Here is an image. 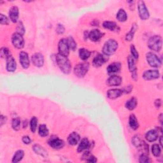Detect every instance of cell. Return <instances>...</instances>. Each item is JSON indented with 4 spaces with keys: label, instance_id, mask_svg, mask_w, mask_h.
<instances>
[{
    "label": "cell",
    "instance_id": "29",
    "mask_svg": "<svg viewBox=\"0 0 163 163\" xmlns=\"http://www.w3.org/2000/svg\"><path fill=\"white\" fill-rule=\"evenodd\" d=\"M128 15L124 9H120L117 13V19L120 22H125L127 20Z\"/></svg>",
    "mask_w": 163,
    "mask_h": 163
},
{
    "label": "cell",
    "instance_id": "23",
    "mask_svg": "<svg viewBox=\"0 0 163 163\" xmlns=\"http://www.w3.org/2000/svg\"><path fill=\"white\" fill-rule=\"evenodd\" d=\"M105 62V59L102 54H98L93 59V65L96 67H100Z\"/></svg>",
    "mask_w": 163,
    "mask_h": 163
},
{
    "label": "cell",
    "instance_id": "22",
    "mask_svg": "<svg viewBox=\"0 0 163 163\" xmlns=\"http://www.w3.org/2000/svg\"><path fill=\"white\" fill-rule=\"evenodd\" d=\"M33 149L34 152L35 153H37V154L44 157H47L48 153L47 151L42 146L39 145H35L33 147Z\"/></svg>",
    "mask_w": 163,
    "mask_h": 163
},
{
    "label": "cell",
    "instance_id": "4",
    "mask_svg": "<svg viewBox=\"0 0 163 163\" xmlns=\"http://www.w3.org/2000/svg\"><path fill=\"white\" fill-rule=\"evenodd\" d=\"M89 68V64L88 62L80 63L76 65L74 68V73L78 77H84L87 73Z\"/></svg>",
    "mask_w": 163,
    "mask_h": 163
},
{
    "label": "cell",
    "instance_id": "34",
    "mask_svg": "<svg viewBox=\"0 0 163 163\" xmlns=\"http://www.w3.org/2000/svg\"><path fill=\"white\" fill-rule=\"evenodd\" d=\"M38 124V119L37 117H33L30 120V129L33 133H35L37 130Z\"/></svg>",
    "mask_w": 163,
    "mask_h": 163
},
{
    "label": "cell",
    "instance_id": "46",
    "mask_svg": "<svg viewBox=\"0 0 163 163\" xmlns=\"http://www.w3.org/2000/svg\"><path fill=\"white\" fill-rule=\"evenodd\" d=\"M87 162H97V159L95 157L93 156H90V157H88V159L87 160Z\"/></svg>",
    "mask_w": 163,
    "mask_h": 163
},
{
    "label": "cell",
    "instance_id": "28",
    "mask_svg": "<svg viewBox=\"0 0 163 163\" xmlns=\"http://www.w3.org/2000/svg\"><path fill=\"white\" fill-rule=\"evenodd\" d=\"M38 133L40 137H46L49 134V131L48 128H47L46 125L42 124L39 127L38 129Z\"/></svg>",
    "mask_w": 163,
    "mask_h": 163
},
{
    "label": "cell",
    "instance_id": "32",
    "mask_svg": "<svg viewBox=\"0 0 163 163\" xmlns=\"http://www.w3.org/2000/svg\"><path fill=\"white\" fill-rule=\"evenodd\" d=\"M103 26L104 28L110 31H114L117 28V24L115 22L112 21H105L103 22Z\"/></svg>",
    "mask_w": 163,
    "mask_h": 163
},
{
    "label": "cell",
    "instance_id": "20",
    "mask_svg": "<svg viewBox=\"0 0 163 163\" xmlns=\"http://www.w3.org/2000/svg\"><path fill=\"white\" fill-rule=\"evenodd\" d=\"M90 146H91V144L89 142L88 139L83 138L78 147L77 151L78 152H82L85 150H87V149L90 148Z\"/></svg>",
    "mask_w": 163,
    "mask_h": 163
},
{
    "label": "cell",
    "instance_id": "38",
    "mask_svg": "<svg viewBox=\"0 0 163 163\" xmlns=\"http://www.w3.org/2000/svg\"><path fill=\"white\" fill-rule=\"evenodd\" d=\"M16 30H17V33L21 35H23L25 33V28H24V26L23 25V24H22V22H19V24H18L17 25V27L16 28Z\"/></svg>",
    "mask_w": 163,
    "mask_h": 163
},
{
    "label": "cell",
    "instance_id": "50",
    "mask_svg": "<svg viewBox=\"0 0 163 163\" xmlns=\"http://www.w3.org/2000/svg\"><path fill=\"white\" fill-rule=\"evenodd\" d=\"M162 114H161L160 115V117H159V119H160V122H161V123L162 124Z\"/></svg>",
    "mask_w": 163,
    "mask_h": 163
},
{
    "label": "cell",
    "instance_id": "26",
    "mask_svg": "<svg viewBox=\"0 0 163 163\" xmlns=\"http://www.w3.org/2000/svg\"><path fill=\"white\" fill-rule=\"evenodd\" d=\"M90 56V52L85 48H80L79 50V56L82 60L85 61Z\"/></svg>",
    "mask_w": 163,
    "mask_h": 163
},
{
    "label": "cell",
    "instance_id": "18",
    "mask_svg": "<svg viewBox=\"0 0 163 163\" xmlns=\"http://www.w3.org/2000/svg\"><path fill=\"white\" fill-rule=\"evenodd\" d=\"M122 82V78L117 75H112L107 80V84L110 86H119Z\"/></svg>",
    "mask_w": 163,
    "mask_h": 163
},
{
    "label": "cell",
    "instance_id": "39",
    "mask_svg": "<svg viewBox=\"0 0 163 163\" xmlns=\"http://www.w3.org/2000/svg\"><path fill=\"white\" fill-rule=\"evenodd\" d=\"M0 56L2 58H7L10 56V52L9 50L7 47H3L0 50Z\"/></svg>",
    "mask_w": 163,
    "mask_h": 163
},
{
    "label": "cell",
    "instance_id": "24",
    "mask_svg": "<svg viewBox=\"0 0 163 163\" xmlns=\"http://www.w3.org/2000/svg\"><path fill=\"white\" fill-rule=\"evenodd\" d=\"M129 124L131 129L133 130H137L139 127L138 121L137 119V117L134 114H131L129 119Z\"/></svg>",
    "mask_w": 163,
    "mask_h": 163
},
{
    "label": "cell",
    "instance_id": "44",
    "mask_svg": "<svg viewBox=\"0 0 163 163\" xmlns=\"http://www.w3.org/2000/svg\"><path fill=\"white\" fill-rule=\"evenodd\" d=\"M22 142H24V143L28 145L31 143V140L28 136H24V137H23V138H22Z\"/></svg>",
    "mask_w": 163,
    "mask_h": 163
},
{
    "label": "cell",
    "instance_id": "41",
    "mask_svg": "<svg viewBox=\"0 0 163 163\" xmlns=\"http://www.w3.org/2000/svg\"><path fill=\"white\" fill-rule=\"evenodd\" d=\"M139 162L141 163H148L150 162V159L149 157L145 154V153H143L140 157V159Z\"/></svg>",
    "mask_w": 163,
    "mask_h": 163
},
{
    "label": "cell",
    "instance_id": "9",
    "mask_svg": "<svg viewBox=\"0 0 163 163\" xmlns=\"http://www.w3.org/2000/svg\"><path fill=\"white\" fill-rule=\"evenodd\" d=\"M48 145L54 149H60L64 147L65 143L58 137H52L48 141Z\"/></svg>",
    "mask_w": 163,
    "mask_h": 163
},
{
    "label": "cell",
    "instance_id": "45",
    "mask_svg": "<svg viewBox=\"0 0 163 163\" xmlns=\"http://www.w3.org/2000/svg\"><path fill=\"white\" fill-rule=\"evenodd\" d=\"M7 120V117L1 115V117H0V126H2L4 124H5Z\"/></svg>",
    "mask_w": 163,
    "mask_h": 163
},
{
    "label": "cell",
    "instance_id": "6",
    "mask_svg": "<svg viewBox=\"0 0 163 163\" xmlns=\"http://www.w3.org/2000/svg\"><path fill=\"white\" fill-rule=\"evenodd\" d=\"M58 50L59 54L63 56L67 57L69 55L70 47L66 39L62 38L59 41L58 44Z\"/></svg>",
    "mask_w": 163,
    "mask_h": 163
},
{
    "label": "cell",
    "instance_id": "2",
    "mask_svg": "<svg viewBox=\"0 0 163 163\" xmlns=\"http://www.w3.org/2000/svg\"><path fill=\"white\" fill-rule=\"evenodd\" d=\"M117 48H118V43L115 40L110 39L104 44L103 52L106 56H111L115 52Z\"/></svg>",
    "mask_w": 163,
    "mask_h": 163
},
{
    "label": "cell",
    "instance_id": "10",
    "mask_svg": "<svg viewBox=\"0 0 163 163\" xmlns=\"http://www.w3.org/2000/svg\"><path fill=\"white\" fill-rule=\"evenodd\" d=\"M160 73L158 70H147L143 74V78L146 80H151L159 79Z\"/></svg>",
    "mask_w": 163,
    "mask_h": 163
},
{
    "label": "cell",
    "instance_id": "13",
    "mask_svg": "<svg viewBox=\"0 0 163 163\" xmlns=\"http://www.w3.org/2000/svg\"><path fill=\"white\" fill-rule=\"evenodd\" d=\"M7 70L8 72H14L17 69V64L15 59L11 55L7 59Z\"/></svg>",
    "mask_w": 163,
    "mask_h": 163
},
{
    "label": "cell",
    "instance_id": "21",
    "mask_svg": "<svg viewBox=\"0 0 163 163\" xmlns=\"http://www.w3.org/2000/svg\"><path fill=\"white\" fill-rule=\"evenodd\" d=\"M121 65L119 62L112 63L107 67V71L109 74H113L119 72L120 70Z\"/></svg>",
    "mask_w": 163,
    "mask_h": 163
},
{
    "label": "cell",
    "instance_id": "1",
    "mask_svg": "<svg viewBox=\"0 0 163 163\" xmlns=\"http://www.w3.org/2000/svg\"><path fill=\"white\" fill-rule=\"evenodd\" d=\"M56 59L57 64L62 73L65 74L70 73L71 70V65L70 61L67 58V57L63 56L59 54H57L56 56Z\"/></svg>",
    "mask_w": 163,
    "mask_h": 163
},
{
    "label": "cell",
    "instance_id": "48",
    "mask_svg": "<svg viewBox=\"0 0 163 163\" xmlns=\"http://www.w3.org/2000/svg\"><path fill=\"white\" fill-rule=\"evenodd\" d=\"M161 104H162V101L160 99H156V101H155V105L157 108H159L161 106Z\"/></svg>",
    "mask_w": 163,
    "mask_h": 163
},
{
    "label": "cell",
    "instance_id": "11",
    "mask_svg": "<svg viewBox=\"0 0 163 163\" xmlns=\"http://www.w3.org/2000/svg\"><path fill=\"white\" fill-rule=\"evenodd\" d=\"M33 64L37 67H42L44 64V57L41 53L34 54L31 57Z\"/></svg>",
    "mask_w": 163,
    "mask_h": 163
},
{
    "label": "cell",
    "instance_id": "3",
    "mask_svg": "<svg viewBox=\"0 0 163 163\" xmlns=\"http://www.w3.org/2000/svg\"><path fill=\"white\" fill-rule=\"evenodd\" d=\"M162 38L160 36L155 35L148 41V47L153 51L159 52L162 48Z\"/></svg>",
    "mask_w": 163,
    "mask_h": 163
},
{
    "label": "cell",
    "instance_id": "37",
    "mask_svg": "<svg viewBox=\"0 0 163 163\" xmlns=\"http://www.w3.org/2000/svg\"><path fill=\"white\" fill-rule=\"evenodd\" d=\"M67 41H68V43L70 48H71L72 51H75L76 48V43L75 42V41L74 40V39L71 37H70L67 39Z\"/></svg>",
    "mask_w": 163,
    "mask_h": 163
},
{
    "label": "cell",
    "instance_id": "8",
    "mask_svg": "<svg viewBox=\"0 0 163 163\" xmlns=\"http://www.w3.org/2000/svg\"><path fill=\"white\" fill-rule=\"evenodd\" d=\"M12 42L15 48L21 49L24 46V40L22 36L17 33L13 35L12 37Z\"/></svg>",
    "mask_w": 163,
    "mask_h": 163
},
{
    "label": "cell",
    "instance_id": "19",
    "mask_svg": "<svg viewBox=\"0 0 163 163\" xmlns=\"http://www.w3.org/2000/svg\"><path fill=\"white\" fill-rule=\"evenodd\" d=\"M158 137H159L158 131L155 129L148 131L145 134L146 140L149 142H155L156 140H157V139L158 138Z\"/></svg>",
    "mask_w": 163,
    "mask_h": 163
},
{
    "label": "cell",
    "instance_id": "12",
    "mask_svg": "<svg viewBox=\"0 0 163 163\" xmlns=\"http://www.w3.org/2000/svg\"><path fill=\"white\" fill-rule=\"evenodd\" d=\"M19 61L22 67L24 69L28 68L30 65V61L28 53L25 52H21L19 53Z\"/></svg>",
    "mask_w": 163,
    "mask_h": 163
},
{
    "label": "cell",
    "instance_id": "47",
    "mask_svg": "<svg viewBox=\"0 0 163 163\" xmlns=\"http://www.w3.org/2000/svg\"><path fill=\"white\" fill-rule=\"evenodd\" d=\"M131 90H132V86H127V87H126L123 90V92H126V93H129Z\"/></svg>",
    "mask_w": 163,
    "mask_h": 163
},
{
    "label": "cell",
    "instance_id": "14",
    "mask_svg": "<svg viewBox=\"0 0 163 163\" xmlns=\"http://www.w3.org/2000/svg\"><path fill=\"white\" fill-rule=\"evenodd\" d=\"M103 34L99 29H93L89 33L88 37L93 42H98L103 37Z\"/></svg>",
    "mask_w": 163,
    "mask_h": 163
},
{
    "label": "cell",
    "instance_id": "16",
    "mask_svg": "<svg viewBox=\"0 0 163 163\" xmlns=\"http://www.w3.org/2000/svg\"><path fill=\"white\" fill-rule=\"evenodd\" d=\"M19 8L17 7H12L10 9V11H9V17H10V19L13 22H17L18 19H19Z\"/></svg>",
    "mask_w": 163,
    "mask_h": 163
},
{
    "label": "cell",
    "instance_id": "7",
    "mask_svg": "<svg viewBox=\"0 0 163 163\" xmlns=\"http://www.w3.org/2000/svg\"><path fill=\"white\" fill-rule=\"evenodd\" d=\"M138 12L140 18L142 20H147L148 19L150 14L148 11V9L146 7L145 4L143 1H140L138 3Z\"/></svg>",
    "mask_w": 163,
    "mask_h": 163
},
{
    "label": "cell",
    "instance_id": "49",
    "mask_svg": "<svg viewBox=\"0 0 163 163\" xmlns=\"http://www.w3.org/2000/svg\"><path fill=\"white\" fill-rule=\"evenodd\" d=\"M162 137H160V140H159V142H160L161 147H162Z\"/></svg>",
    "mask_w": 163,
    "mask_h": 163
},
{
    "label": "cell",
    "instance_id": "5",
    "mask_svg": "<svg viewBox=\"0 0 163 163\" xmlns=\"http://www.w3.org/2000/svg\"><path fill=\"white\" fill-rule=\"evenodd\" d=\"M147 61L148 65L153 68H159L162 65V62L160 59L155 54L148 52L146 55Z\"/></svg>",
    "mask_w": 163,
    "mask_h": 163
},
{
    "label": "cell",
    "instance_id": "17",
    "mask_svg": "<svg viewBox=\"0 0 163 163\" xmlns=\"http://www.w3.org/2000/svg\"><path fill=\"white\" fill-rule=\"evenodd\" d=\"M80 140V135L76 132L71 133L68 138V142L70 145H76Z\"/></svg>",
    "mask_w": 163,
    "mask_h": 163
},
{
    "label": "cell",
    "instance_id": "31",
    "mask_svg": "<svg viewBox=\"0 0 163 163\" xmlns=\"http://www.w3.org/2000/svg\"><path fill=\"white\" fill-rule=\"evenodd\" d=\"M128 63L129 70L131 72V73H133V72L137 71V68H136V65H135L134 58L131 56H129L128 58Z\"/></svg>",
    "mask_w": 163,
    "mask_h": 163
},
{
    "label": "cell",
    "instance_id": "33",
    "mask_svg": "<svg viewBox=\"0 0 163 163\" xmlns=\"http://www.w3.org/2000/svg\"><path fill=\"white\" fill-rule=\"evenodd\" d=\"M152 152L155 157H159L161 153V148L158 144H153L152 147Z\"/></svg>",
    "mask_w": 163,
    "mask_h": 163
},
{
    "label": "cell",
    "instance_id": "15",
    "mask_svg": "<svg viewBox=\"0 0 163 163\" xmlns=\"http://www.w3.org/2000/svg\"><path fill=\"white\" fill-rule=\"evenodd\" d=\"M123 93V90L119 89H110L107 92V97L109 99H114L119 98Z\"/></svg>",
    "mask_w": 163,
    "mask_h": 163
},
{
    "label": "cell",
    "instance_id": "43",
    "mask_svg": "<svg viewBox=\"0 0 163 163\" xmlns=\"http://www.w3.org/2000/svg\"><path fill=\"white\" fill-rule=\"evenodd\" d=\"M65 28L64 26L61 24H59L56 28V31L58 34H62L65 32Z\"/></svg>",
    "mask_w": 163,
    "mask_h": 163
},
{
    "label": "cell",
    "instance_id": "27",
    "mask_svg": "<svg viewBox=\"0 0 163 163\" xmlns=\"http://www.w3.org/2000/svg\"><path fill=\"white\" fill-rule=\"evenodd\" d=\"M24 156V152L22 150H19V151H17L15 155L13 156V159H12V162H14V163H17L18 162L21 161L22 158H23Z\"/></svg>",
    "mask_w": 163,
    "mask_h": 163
},
{
    "label": "cell",
    "instance_id": "40",
    "mask_svg": "<svg viewBox=\"0 0 163 163\" xmlns=\"http://www.w3.org/2000/svg\"><path fill=\"white\" fill-rule=\"evenodd\" d=\"M131 54H132V56L134 59H138L139 57V54L138 52H137V49H136L135 47L133 45H132L131 46Z\"/></svg>",
    "mask_w": 163,
    "mask_h": 163
},
{
    "label": "cell",
    "instance_id": "42",
    "mask_svg": "<svg viewBox=\"0 0 163 163\" xmlns=\"http://www.w3.org/2000/svg\"><path fill=\"white\" fill-rule=\"evenodd\" d=\"M0 22H1V24L7 25L9 23V21L5 15L1 14L0 15Z\"/></svg>",
    "mask_w": 163,
    "mask_h": 163
},
{
    "label": "cell",
    "instance_id": "25",
    "mask_svg": "<svg viewBox=\"0 0 163 163\" xmlns=\"http://www.w3.org/2000/svg\"><path fill=\"white\" fill-rule=\"evenodd\" d=\"M137 99L136 98H132L126 102V107L128 108L129 110H133L137 106Z\"/></svg>",
    "mask_w": 163,
    "mask_h": 163
},
{
    "label": "cell",
    "instance_id": "35",
    "mask_svg": "<svg viewBox=\"0 0 163 163\" xmlns=\"http://www.w3.org/2000/svg\"><path fill=\"white\" fill-rule=\"evenodd\" d=\"M143 142L144 141H143V140L139 137H138V136H134L132 139V143L137 148H139L141 146Z\"/></svg>",
    "mask_w": 163,
    "mask_h": 163
},
{
    "label": "cell",
    "instance_id": "36",
    "mask_svg": "<svg viewBox=\"0 0 163 163\" xmlns=\"http://www.w3.org/2000/svg\"><path fill=\"white\" fill-rule=\"evenodd\" d=\"M12 128L15 130L18 131L21 128V120L19 118H14L12 120Z\"/></svg>",
    "mask_w": 163,
    "mask_h": 163
},
{
    "label": "cell",
    "instance_id": "30",
    "mask_svg": "<svg viewBox=\"0 0 163 163\" xmlns=\"http://www.w3.org/2000/svg\"><path fill=\"white\" fill-rule=\"evenodd\" d=\"M137 25L136 24H133V25L132 26V28H131L130 31L126 36V41L130 42V41H131L133 40L134 35L136 32V31H137Z\"/></svg>",
    "mask_w": 163,
    "mask_h": 163
}]
</instances>
